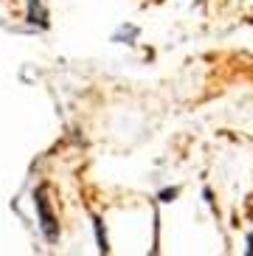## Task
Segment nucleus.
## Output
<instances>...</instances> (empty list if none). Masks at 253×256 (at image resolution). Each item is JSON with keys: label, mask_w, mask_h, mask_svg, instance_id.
<instances>
[{"label": "nucleus", "mask_w": 253, "mask_h": 256, "mask_svg": "<svg viewBox=\"0 0 253 256\" xmlns=\"http://www.w3.org/2000/svg\"><path fill=\"white\" fill-rule=\"evenodd\" d=\"M34 206H37V217H40V228H42L45 240L56 242L60 240V222L54 217L51 206H48V197H45V188H37L34 192Z\"/></svg>", "instance_id": "f257e3e1"}, {"label": "nucleus", "mask_w": 253, "mask_h": 256, "mask_svg": "<svg viewBox=\"0 0 253 256\" xmlns=\"http://www.w3.org/2000/svg\"><path fill=\"white\" fill-rule=\"evenodd\" d=\"M28 23L31 26H48V17H45L42 6H40V0H28Z\"/></svg>", "instance_id": "f03ea898"}, {"label": "nucleus", "mask_w": 253, "mask_h": 256, "mask_svg": "<svg viewBox=\"0 0 253 256\" xmlns=\"http://www.w3.org/2000/svg\"><path fill=\"white\" fill-rule=\"evenodd\" d=\"M93 228H96L98 250H110V245H107V234H104V226H102V220H98V217H93Z\"/></svg>", "instance_id": "7ed1b4c3"}, {"label": "nucleus", "mask_w": 253, "mask_h": 256, "mask_svg": "<svg viewBox=\"0 0 253 256\" xmlns=\"http://www.w3.org/2000/svg\"><path fill=\"white\" fill-rule=\"evenodd\" d=\"M124 37H126V42H130V40H135V37H138V28H135V26H130V28H126V26H124V28H121L112 40H116V42H121Z\"/></svg>", "instance_id": "20e7f679"}, {"label": "nucleus", "mask_w": 253, "mask_h": 256, "mask_svg": "<svg viewBox=\"0 0 253 256\" xmlns=\"http://www.w3.org/2000/svg\"><path fill=\"white\" fill-rule=\"evenodd\" d=\"M178 194H180V188H164V192H160V200H164V203H172Z\"/></svg>", "instance_id": "39448f33"}, {"label": "nucleus", "mask_w": 253, "mask_h": 256, "mask_svg": "<svg viewBox=\"0 0 253 256\" xmlns=\"http://www.w3.org/2000/svg\"><path fill=\"white\" fill-rule=\"evenodd\" d=\"M248 254H253V234L248 236Z\"/></svg>", "instance_id": "423d86ee"}]
</instances>
